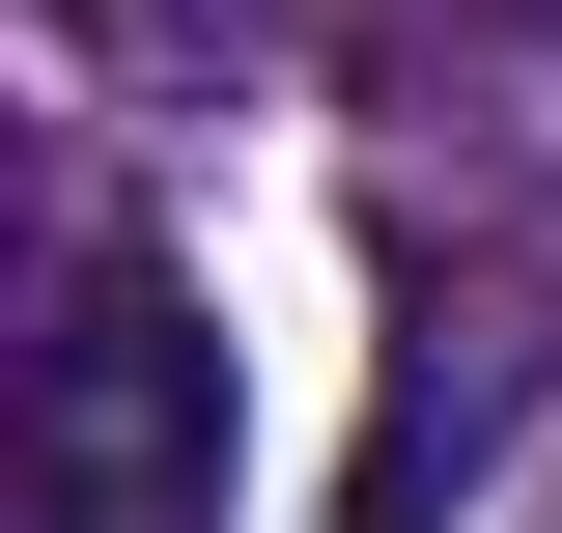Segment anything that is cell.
Instances as JSON below:
<instances>
[{
    "instance_id": "1",
    "label": "cell",
    "mask_w": 562,
    "mask_h": 533,
    "mask_svg": "<svg viewBox=\"0 0 562 533\" xmlns=\"http://www.w3.org/2000/svg\"><path fill=\"white\" fill-rule=\"evenodd\" d=\"M29 533H225V337L198 281L85 225L57 253V337H29Z\"/></svg>"
},
{
    "instance_id": "2",
    "label": "cell",
    "mask_w": 562,
    "mask_h": 533,
    "mask_svg": "<svg viewBox=\"0 0 562 533\" xmlns=\"http://www.w3.org/2000/svg\"><path fill=\"white\" fill-rule=\"evenodd\" d=\"M562 421V281L535 253H450L394 309V365H366V450H338V533H450L506 450Z\"/></svg>"
},
{
    "instance_id": "3",
    "label": "cell",
    "mask_w": 562,
    "mask_h": 533,
    "mask_svg": "<svg viewBox=\"0 0 562 533\" xmlns=\"http://www.w3.org/2000/svg\"><path fill=\"white\" fill-rule=\"evenodd\" d=\"M394 169L479 225H562V0H394Z\"/></svg>"
},
{
    "instance_id": "4",
    "label": "cell",
    "mask_w": 562,
    "mask_h": 533,
    "mask_svg": "<svg viewBox=\"0 0 562 533\" xmlns=\"http://www.w3.org/2000/svg\"><path fill=\"white\" fill-rule=\"evenodd\" d=\"M310 29H338V0H57V57L113 84V113H254Z\"/></svg>"
}]
</instances>
